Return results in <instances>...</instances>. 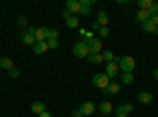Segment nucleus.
I'll return each mask as SVG.
<instances>
[{
  "label": "nucleus",
  "instance_id": "1",
  "mask_svg": "<svg viewBox=\"0 0 158 117\" xmlns=\"http://www.w3.org/2000/svg\"><path fill=\"white\" fill-rule=\"evenodd\" d=\"M136 67V60L135 57H131V56H123L120 57V63H118V68H120L123 73H131L135 70Z\"/></svg>",
  "mask_w": 158,
  "mask_h": 117
},
{
  "label": "nucleus",
  "instance_id": "7",
  "mask_svg": "<svg viewBox=\"0 0 158 117\" xmlns=\"http://www.w3.org/2000/svg\"><path fill=\"white\" fill-rule=\"evenodd\" d=\"M100 51H101V40L94 38L89 44V54H100Z\"/></svg>",
  "mask_w": 158,
  "mask_h": 117
},
{
  "label": "nucleus",
  "instance_id": "36",
  "mask_svg": "<svg viewBox=\"0 0 158 117\" xmlns=\"http://www.w3.org/2000/svg\"><path fill=\"white\" fill-rule=\"evenodd\" d=\"M150 21H152V22H153V24L156 25V27H158V15H155V16H152V18H150Z\"/></svg>",
  "mask_w": 158,
  "mask_h": 117
},
{
  "label": "nucleus",
  "instance_id": "11",
  "mask_svg": "<svg viewBox=\"0 0 158 117\" xmlns=\"http://www.w3.org/2000/svg\"><path fill=\"white\" fill-rule=\"evenodd\" d=\"M109 22V16H108V13L106 11H100L98 15H97V24L100 25V27H106Z\"/></svg>",
  "mask_w": 158,
  "mask_h": 117
},
{
  "label": "nucleus",
  "instance_id": "6",
  "mask_svg": "<svg viewBox=\"0 0 158 117\" xmlns=\"http://www.w3.org/2000/svg\"><path fill=\"white\" fill-rule=\"evenodd\" d=\"M101 92H103L104 95H115V94L120 92V84H117V82H109L108 87L103 89Z\"/></svg>",
  "mask_w": 158,
  "mask_h": 117
},
{
  "label": "nucleus",
  "instance_id": "31",
  "mask_svg": "<svg viewBox=\"0 0 158 117\" xmlns=\"http://www.w3.org/2000/svg\"><path fill=\"white\" fill-rule=\"evenodd\" d=\"M89 13H90V8H89V6H82V5H81V11H79V15H82V16H89Z\"/></svg>",
  "mask_w": 158,
  "mask_h": 117
},
{
  "label": "nucleus",
  "instance_id": "21",
  "mask_svg": "<svg viewBox=\"0 0 158 117\" xmlns=\"http://www.w3.org/2000/svg\"><path fill=\"white\" fill-rule=\"evenodd\" d=\"M152 0H138V6H139V10H147L149 11V8L152 6Z\"/></svg>",
  "mask_w": 158,
  "mask_h": 117
},
{
  "label": "nucleus",
  "instance_id": "25",
  "mask_svg": "<svg viewBox=\"0 0 158 117\" xmlns=\"http://www.w3.org/2000/svg\"><path fill=\"white\" fill-rule=\"evenodd\" d=\"M46 43H48L49 49H57L59 48V41L57 40H46Z\"/></svg>",
  "mask_w": 158,
  "mask_h": 117
},
{
  "label": "nucleus",
  "instance_id": "22",
  "mask_svg": "<svg viewBox=\"0 0 158 117\" xmlns=\"http://www.w3.org/2000/svg\"><path fill=\"white\" fill-rule=\"evenodd\" d=\"M67 25L70 29H76L77 25H79V18L77 16H71L70 19H67Z\"/></svg>",
  "mask_w": 158,
  "mask_h": 117
},
{
  "label": "nucleus",
  "instance_id": "34",
  "mask_svg": "<svg viewBox=\"0 0 158 117\" xmlns=\"http://www.w3.org/2000/svg\"><path fill=\"white\" fill-rule=\"evenodd\" d=\"M71 117H82V114H81V111H79V109H74L71 112Z\"/></svg>",
  "mask_w": 158,
  "mask_h": 117
},
{
  "label": "nucleus",
  "instance_id": "23",
  "mask_svg": "<svg viewBox=\"0 0 158 117\" xmlns=\"http://www.w3.org/2000/svg\"><path fill=\"white\" fill-rule=\"evenodd\" d=\"M57 36H59V30L48 29V40H57Z\"/></svg>",
  "mask_w": 158,
  "mask_h": 117
},
{
  "label": "nucleus",
  "instance_id": "15",
  "mask_svg": "<svg viewBox=\"0 0 158 117\" xmlns=\"http://www.w3.org/2000/svg\"><path fill=\"white\" fill-rule=\"evenodd\" d=\"M117 114H125L128 115L130 112H133V105H130V103H123V105H118L117 109H115Z\"/></svg>",
  "mask_w": 158,
  "mask_h": 117
},
{
  "label": "nucleus",
  "instance_id": "14",
  "mask_svg": "<svg viewBox=\"0 0 158 117\" xmlns=\"http://www.w3.org/2000/svg\"><path fill=\"white\" fill-rule=\"evenodd\" d=\"M49 48H48V43L46 41H36L35 44H33V51H35V54H44L46 51H48Z\"/></svg>",
  "mask_w": 158,
  "mask_h": 117
},
{
  "label": "nucleus",
  "instance_id": "9",
  "mask_svg": "<svg viewBox=\"0 0 158 117\" xmlns=\"http://www.w3.org/2000/svg\"><path fill=\"white\" fill-rule=\"evenodd\" d=\"M30 111H32L33 114L40 115L41 112L46 111V105H44L43 101H33V103H32V106H30Z\"/></svg>",
  "mask_w": 158,
  "mask_h": 117
},
{
  "label": "nucleus",
  "instance_id": "42",
  "mask_svg": "<svg viewBox=\"0 0 158 117\" xmlns=\"http://www.w3.org/2000/svg\"><path fill=\"white\" fill-rule=\"evenodd\" d=\"M115 117H128V115H125V114H115Z\"/></svg>",
  "mask_w": 158,
  "mask_h": 117
},
{
  "label": "nucleus",
  "instance_id": "27",
  "mask_svg": "<svg viewBox=\"0 0 158 117\" xmlns=\"http://www.w3.org/2000/svg\"><path fill=\"white\" fill-rule=\"evenodd\" d=\"M8 76H10V77H18V76H19V70H18L16 67H13L11 70H8Z\"/></svg>",
  "mask_w": 158,
  "mask_h": 117
},
{
  "label": "nucleus",
  "instance_id": "37",
  "mask_svg": "<svg viewBox=\"0 0 158 117\" xmlns=\"http://www.w3.org/2000/svg\"><path fill=\"white\" fill-rule=\"evenodd\" d=\"M38 117H52V115H51V112H48V111H44V112H41V114H40Z\"/></svg>",
  "mask_w": 158,
  "mask_h": 117
},
{
  "label": "nucleus",
  "instance_id": "35",
  "mask_svg": "<svg viewBox=\"0 0 158 117\" xmlns=\"http://www.w3.org/2000/svg\"><path fill=\"white\" fill-rule=\"evenodd\" d=\"M84 38H89V40H94V38H95V36H94V32H92V30H90V32H87Z\"/></svg>",
  "mask_w": 158,
  "mask_h": 117
},
{
  "label": "nucleus",
  "instance_id": "33",
  "mask_svg": "<svg viewBox=\"0 0 158 117\" xmlns=\"http://www.w3.org/2000/svg\"><path fill=\"white\" fill-rule=\"evenodd\" d=\"M18 22H19L21 27H25V25H27V19H25L24 16H22V18H19V21H18Z\"/></svg>",
  "mask_w": 158,
  "mask_h": 117
},
{
  "label": "nucleus",
  "instance_id": "10",
  "mask_svg": "<svg viewBox=\"0 0 158 117\" xmlns=\"http://www.w3.org/2000/svg\"><path fill=\"white\" fill-rule=\"evenodd\" d=\"M141 27H142L144 32H147V33H158V27H156V25H155L150 19L146 21V22H142V24H141Z\"/></svg>",
  "mask_w": 158,
  "mask_h": 117
},
{
  "label": "nucleus",
  "instance_id": "4",
  "mask_svg": "<svg viewBox=\"0 0 158 117\" xmlns=\"http://www.w3.org/2000/svg\"><path fill=\"white\" fill-rule=\"evenodd\" d=\"M118 63H114V62H111V63H106V68H104V73H106V76L109 77V79H114L115 76H118Z\"/></svg>",
  "mask_w": 158,
  "mask_h": 117
},
{
  "label": "nucleus",
  "instance_id": "12",
  "mask_svg": "<svg viewBox=\"0 0 158 117\" xmlns=\"http://www.w3.org/2000/svg\"><path fill=\"white\" fill-rule=\"evenodd\" d=\"M152 16H150V13L147 11V10H139L138 13H136V18H135V21L136 22H146V21H149Z\"/></svg>",
  "mask_w": 158,
  "mask_h": 117
},
{
  "label": "nucleus",
  "instance_id": "5",
  "mask_svg": "<svg viewBox=\"0 0 158 117\" xmlns=\"http://www.w3.org/2000/svg\"><path fill=\"white\" fill-rule=\"evenodd\" d=\"M79 111H81L82 115H92L95 112V105H94V101H84L81 108H79Z\"/></svg>",
  "mask_w": 158,
  "mask_h": 117
},
{
  "label": "nucleus",
  "instance_id": "40",
  "mask_svg": "<svg viewBox=\"0 0 158 117\" xmlns=\"http://www.w3.org/2000/svg\"><path fill=\"white\" fill-rule=\"evenodd\" d=\"M79 33H81V36L84 38V36H85V33H87V30H85V29H81V30H79Z\"/></svg>",
  "mask_w": 158,
  "mask_h": 117
},
{
  "label": "nucleus",
  "instance_id": "8",
  "mask_svg": "<svg viewBox=\"0 0 158 117\" xmlns=\"http://www.w3.org/2000/svg\"><path fill=\"white\" fill-rule=\"evenodd\" d=\"M138 101L141 105H150L153 101V95L150 92H141V94H138Z\"/></svg>",
  "mask_w": 158,
  "mask_h": 117
},
{
  "label": "nucleus",
  "instance_id": "20",
  "mask_svg": "<svg viewBox=\"0 0 158 117\" xmlns=\"http://www.w3.org/2000/svg\"><path fill=\"white\" fill-rule=\"evenodd\" d=\"M120 79H122V82H123V84L130 86L131 82H133L135 76H133V73H122V74H120Z\"/></svg>",
  "mask_w": 158,
  "mask_h": 117
},
{
  "label": "nucleus",
  "instance_id": "41",
  "mask_svg": "<svg viewBox=\"0 0 158 117\" xmlns=\"http://www.w3.org/2000/svg\"><path fill=\"white\" fill-rule=\"evenodd\" d=\"M153 77H155V79H156V81H158V68H156V70L153 71Z\"/></svg>",
  "mask_w": 158,
  "mask_h": 117
},
{
  "label": "nucleus",
  "instance_id": "30",
  "mask_svg": "<svg viewBox=\"0 0 158 117\" xmlns=\"http://www.w3.org/2000/svg\"><path fill=\"white\" fill-rule=\"evenodd\" d=\"M103 62H104L103 54H95V60H94V63H95V65H100V63H103Z\"/></svg>",
  "mask_w": 158,
  "mask_h": 117
},
{
  "label": "nucleus",
  "instance_id": "17",
  "mask_svg": "<svg viewBox=\"0 0 158 117\" xmlns=\"http://www.w3.org/2000/svg\"><path fill=\"white\" fill-rule=\"evenodd\" d=\"M21 36H22V38H21V40H22V43H24V44H27V46H33V44L36 43V40H35V36H33L32 33H29V32H25V33H22Z\"/></svg>",
  "mask_w": 158,
  "mask_h": 117
},
{
  "label": "nucleus",
  "instance_id": "13",
  "mask_svg": "<svg viewBox=\"0 0 158 117\" xmlns=\"http://www.w3.org/2000/svg\"><path fill=\"white\" fill-rule=\"evenodd\" d=\"M35 40L36 41H46L48 40V27H40L35 32Z\"/></svg>",
  "mask_w": 158,
  "mask_h": 117
},
{
  "label": "nucleus",
  "instance_id": "28",
  "mask_svg": "<svg viewBox=\"0 0 158 117\" xmlns=\"http://www.w3.org/2000/svg\"><path fill=\"white\" fill-rule=\"evenodd\" d=\"M149 13H150V16L158 15V3H152V6L149 8Z\"/></svg>",
  "mask_w": 158,
  "mask_h": 117
},
{
  "label": "nucleus",
  "instance_id": "3",
  "mask_svg": "<svg viewBox=\"0 0 158 117\" xmlns=\"http://www.w3.org/2000/svg\"><path fill=\"white\" fill-rule=\"evenodd\" d=\"M73 54L77 59H87V56H89V46L85 43H82V41H77L73 46Z\"/></svg>",
  "mask_w": 158,
  "mask_h": 117
},
{
  "label": "nucleus",
  "instance_id": "29",
  "mask_svg": "<svg viewBox=\"0 0 158 117\" xmlns=\"http://www.w3.org/2000/svg\"><path fill=\"white\" fill-rule=\"evenodd\" d=\"M79 3H81L82 6H92V5H95V0H79Z\"/></svg>",
  "mask_w": 158,
  "mask_h": 117
},
{
  "label": "nucleus",
  "instance_id": "39",
  "mask_svg": "<svg viewBox=\"0 0 158 117\" xmlns=\"http://www.w3.org/2000/svg\"><path fill=\"white\" fill-rule=\"evenodd\" d=\"M35 32H36V27H29V33H32L35 36Z\"/></svg>",
  "mask_w": 158,
  "mask_h": 117
},
{
  "label": "nucleus",
  "instance_id": "16",
  "mask_svg": "<svg viewBox=\"0 0 158 117\" xmlns=\"http://www.w3.org/2000/svg\"><path fill=\"white\" fill-rule=\"evenodd\" d=\"M67 10L71 13H79L81 11V3L77 0H67Z\"/></svg>",
  "mask_w": 158,
  "mask_h": 117
},
{
  "label": "nucleus",
  "instance_id": "26",
  "mask_svg": "<svg viewBox=\"0 0 158 117\" xmlns=\"http://www.w3.org/2000/svg\"><path fill=\"white\" fill-rule=\"evenodd\" d=\"M98 33H100V36H101V38H106V36L109 35V29H108V27H100Z\"/></svg>",
  "mask_w": 158,
  "mask_h": 117
},
{
  "label": "nucleus",
  "instance_id": "18",
  "mask_svg": "<svg viewBox=\"0 0 158 117\" xmlns=\"http://www.w3.org/2000/svg\"><path fill=\"white\" fill-rule=\"evenodd\" d=\"M13 67H15V63H13V60H11L10 57H2V59H0V68L11 70Z\"/></svg>",
  "mask_w": 158,
  "mask_h": 117
},
{
  "label": "nucleus",
  "instance_id": "19",
  "mask_svg": "<svg viewBox=\"0 0 158 117\" xmlns=\"http://www.w3.org/2000/svg\"><path fill=\"white\" fill-rule=\"evenodd\" d=\"M98 108H100V111H101L103 114H111V112H112V105H111L109 101H101Z\"/></svg>",
  "mask_w": 158,
  "mask_h": 117
},
{
  "label": "nucleus",
  "instance_id": "38",
  "mask_svg": "<svg viewBox=\"0 0 158 117\" xmlns=\"http://www.w3.org/2000/svg\"><path fill=\"white\" fill-rule=\"evenodd\" d=\"M94 30H100V25H98L97 22H94V24H92V32H94Z\"/></svg>",
  "mask_w": 158,
  "mask_h": 117
},
{
  "label": "nucleus",
  "instance_id": "24",
  "mask_svg": "<svg viewBox=\"0 0 158 117\" xmlns=\"http://www.w3.org/2000/svg\"><path fill=\"white\" fill-rule=\"evenodd\" d=\"M103 59H104V62L111 63V62L114 60V54H112V51H104V54H103Z\"/></svg>",
  "mask_w": 158,
  "mask_h": 117
},
{
  "label": "nucleus",
  "instance_id": "32",
  "mask_svg": "<svg viewBox=\"0 0 158 117\" xmlns=\"http://www.w3.org/2000/svg\"><path fill=\"white\" fill-rule=\"evenodd\" d=\"M62 16H63V18H65V19H70V18H71V16H73V13H71V11H68V10H67V8H65V10H63V11H62Z\"/></svg>",
  "mask_w": 158,
  "mask_h": 117
},
{
  "label": "nucleus",
  "instance_id": "2",
  "mask_svg": "<svg viewBox=\"0 0 158 117\" xmlns=\"http://www.w3.org/2000/svg\"><path fill=\"white\" fill-rule=\"evenodd\" d=\"M111 81H109V77L106 76V73H97L94 77H92V84H94L95 87H98V89H106L108 87V84H109Z\"/></svg>",
  "mask_w": 158,
  "mask_h": 117
}]
</instances>
